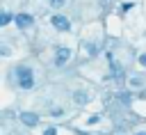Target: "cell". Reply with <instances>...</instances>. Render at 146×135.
Returning a JSON list of instances; mask_svg holds the SVG:
<instances>
[{
  "label": "cell",
  "mask_w": 146,
  "mask_h": 135,
  "mask_svg": "<svg viewBox=\"0 0 146 135\" xmlns=\"http://www.w3.org/2000/svg\"><path fill=\"white\" fill-rule=\"evenodd\" d=\"M16 76H18V87L21 89H32L34 76H32V69L30 66H18L16 69Z\"/></svg>",
  "instance_id": "1"
},
{
  "label": "cell",
  "mask_w": 146,
  "mask_h": 135,
  "mask_svg": "<svg viewBox=\"0 0 146 135\" xmlns=\"http://www.w3.org/2000/svg\"><path fill=\"white\" fill-rule=\"evenodd\" d=\"M50 23H52L55 30H62V32H68V30H71V21H68L66 16H62V14H55V16L50 18Z\"/></svg>",
  "instance_id": "2"
},
{
  "label": "cell",
  "mask_w": 146,
  "mask_h": 135,
  "mask_svg": "<svg viewBox=\"0 0 146 135\" xmlns=\"http://www.w3.org/2000/svg\"><path fill=\"white\" fill-rule=\"evenodd\" d=\"M68 57H71V50L62 46V48H57V53H55V64H57V66H62V64H66V62H68Z\"/></svg>",
  "instance_id": "3"
},
{
  "label": "cell",
  "mask_w": 146,
  "mask_h": 135,
  "mask_svg": "<svg viewBox=\"0 0 146 135\" xmlns=\"http://www.w3.org/2000/svg\"><path fill=\"white\" fill-rule=\"evenodd\" d=\"M21 121L25 126H36L39 124V114L36 112H21Z\"/></svg>",
  "instance_id": "4"
},
{
  "label": "cell",
  "mask_w": 146,
  "mask_h": 135,
  "mask_svg": "<svg viewBox=\"0 0 146 135\" xmlns=\"http://www.w3.org/2000/svg\"><path fill=\"white\" fill-rule=\"evenodd\" d=\"M14 21H16V25H18V27H30V25L34 23V18H32L30 14H18Z\"/></svg>",
  "instance_id": "5"
},
{
  "label": "cell",
  "mask_w": 146,
  "mask_h": 135,
  "mask_svg": "<svg viewBox=\"0 0 146 135\" xmlns=\"http://www.w3.org/2000/svg\"><path fill=\"white\" fill-rule=\"evenodd\" d=\"M84 50H87V55H96L98 53V46L96 43H84Z\"/></svg>",
  "instance_id": "6"
},
{
  "label": "cell",
  "mask_w": 146,
  "mask_h": 135,
  "mask_svg": "<svg viewBox=\"0 0 146 135\" xmlns=\"http://www.w3.org/2000/svg\"><path fill=\"white\" fill-rule=\"evenodd\" d=\"M73 98H75L78 103H87V101H89V94H75Z\"/></svg>",
  "instance_id": "7"
},
{
  "label": "cell",
  "mask_w": 146,
  "mask_h": 135,
  "mask_svg": "<svg viewBox=\"0 0 146 135\" xmlns=\"http://www.w3.org/2000/svg\"><path fill=\"white\" fill-rule=\"evenodd\" d=\"M9 21H11V14H7V11H5V14H2V18H0V25H7Z\"/></svg>",
  "instance_id": "8"
},
{
  "label": "cell",
  "mask_w": 146,
  "mask_h": 135,
  "mask_svg": "<svg viewBox=\"0 0 146 135\" xmlns=\"http://www.w3.org/2000/svg\"><path fill=\"white\" fill-rule=\"evenodd\" d=\"M62 114H64L62 108H52V110H50V117H62Z\"/></svg>",
  "instance_id": "9"
},
{
  "label": "cell",
  "mask_w": 146,
  "mask_h": 135,
  "mask_svg": "<svg viewBox=\"0 0 146 135\" xmlns=\"http://www.w3.org/2000/svg\"><path fill=\"white\" fill-rule=\"evenodd\" d=\"M130 85H135V87H139V85H141V78H130Z\"/></svg>",
  "instance_id": "10"
},
{
  "label": "cell",
  "mask_w": 146,
  "mask_h": 135,
  "mask_svg": "<svg viewBox=\"0 0 146 135\" xmlns=\"http://www.w3.org/2000/svg\"><path fill=\"white\" fill-rule=\"evenodd\" d=\"M64 2H66V0H50V5H52V7H62Z\"/></svg>",
  "instance_id": "11"
},
{
  "label": "cell",
  "mask_w": 146,
  "mask_h": 135,
  "mask_svg": "<svg viewBox=\"0 0 146 135\" xmlns=\"http://www.w3.org/2000/svg\"><path fill=\"white\" fill-rule=\"evenodd\" d=\"M139 64H141V66H146V53H141V55H139Z\"/></svg>",
  "instance_id": "12"
},
{
  "label": "cell",
  "mask_w": 146,
  "mask_h": 135,
  "mask_svg": "<svg viewBox=\"0 0 146 135\" xmlns=\"http://www.w3.org/2000/svg\"><path fill=\"white\" fill-rule=\"evenodd\" d=\"M43 135H57V128H48V130H46Z\"/></svg>",
  "instance_id": "13"
},
{
  "label": "cell",
  "mask_w": 146,
  "mask_h": 135,
  "mask_svg": "<svg viewBox=\"0 0 146 135\" xmlns=\"http://www.w3.org/2000/svg\"><path fill=\"white\" fill-rule=\"evenodd\" d=\"M137 135H146V133H137Z\"/></svg>",
  "instance_id": "14"
}]
</instances>
